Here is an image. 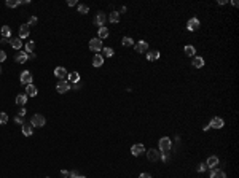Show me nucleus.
<instances>
[{"instance_id": "obj_1", "label": "nucleus", "mask_w": 239, "mask_h": 178, "mask_svg": "<svg viewBox=\"0 0 239 178\" xmlns=\"http://www.w3.org/2000/svg\"><path fill=\"white\" fill-rule=\"evenodd\" d=\"M45 123H47V119H45V116L43 115H34L32 118H30V124H32V127H43L45 126Z\"/></svg>"}, {"instance_id": "obj_2", "label": "nucleus", "mask_w": 239, "mask_h": 178, "mask_svg": "<svg viewBox=\"0 0 239 178\" xmlns=\"http://www.w3.org/2000/svg\"><path fill=\"white\" fill-rule=\"evenodd\" d=\"M160 151L161 153H168L169 149H171V146H172V142H171V138L169 137H163V138H160Z\"/></svg>"}, {"instance_id": "obj_3", "label": "nucleus", "mask_w": 239, "mask_h": 178, "mask_svg": "<svg viewBox=\"0 0 239 178\" xmlns=\"http://www.w3.org/2000/svg\"><path fill=\"white\" fill-rule=\"evenodd\" d=\"M54 77L59 78L61 81H66L69 78V73H67V70L64 67H56V69H54Z\"/></svg>"}, {"instance_id": "obj_4", "label": "nucleus", "mask_w": 239, "mask_h": 178, "mask_svg": "<svg viewBox=\"0 0 239 178\" xmlns=\"http://www.w3.org/2000/svg\"><path fill=\"white\" fill-rule=\"evenodd\" d=\"M89 49L91 51H102V40H99V38H93V40H89Z\"/></svg>"}, {"instance_id": "obj_5", "label": "nucleus", "mask_w": 239, "mask_h": 178, "mask_svg": "<svg viewBox=\"0 0 239 178\" xmlns=\"http://www.w3.org/2000/svg\"><path fill=\"white\" fill-rule=\"evenodd\" d=\"M187 29H188L190 32H195V30L199 29V19H198V18H191V19H188Z\"/></svg>"}, {"instance_id": "obj_6", "label": "nucleus", "mask_w": 239, "mask_h": 178, "mask_svg": "<svg viewBox=\"0 0 239 178\" xmlns=\"http://www.w3.org/2000/svg\"><path fill=\"white\" fill-rule=\"evenodd\" d=\"M19 80H21V83H22V84H32V80H34V77H32V73H30L29 70H24V72L21 73Z\"/></svg>"}, {"instance_id": "obj_7", "label": "nucleus", "mask_w": 239, "mask_h": 178, "mask_svg": "<svg viewBox=\"0 0 239 178\" xmlns=\"http://www.w3.org/2000/svg\"><path fill=\"white\" fill-rule=\"evenodd\" d=\"M160 156H161V153L158 151V149H155V148H152V149L147 151V157H148V161H152V162H156L160 159Z\"/></svg>"}, {"instance_id": "obj_8", "label": "nucleus", "mask_w": 239, "mask_h": 178, "mask_svg": "<svg viewBox=\"0 0 239 178\" xmlns=\"http://www.w3.org/2000/svg\"><path fill=\"white\" fill-rule=\"evenodd\" d=\"M131 153H132V156H140V154L145 153V146H144L142 143H136V145H132V148H131Z\"/></svg>"}, {"instance_id": "obj_9", "label": "nucleus", "mask_w": 239, "mask_h": 178, "mask_svg": "<svg viewBox=\"0 0 239 178\" xmlns=\"http://www.w3.org/2000/svg\"><path fill=\"white\" fill-rule=\"evenodd\" d=\"M210 127H214V129H222L225 126V121L222 118H212L210 119V123H209Z\"/></svg>"}, {"instance_id": "obj_10", "label": "nucleus", "mask_w": 239, "mask_h": 178, "mask_svg": "<svg viewBox=\"0 0 239 178\" xmlns=\"http://www.w3.org/2000/svg\"><path fill=\"white\" fill-rule=\"evenodd\" d=\"M69 89H70V86H69V83H67V81H59V83H58V86H56V91L59 92V94H66Z\"/></svg>"}, {"instance_id": "obj_11", "label": "nucleus", "mask_w": 239, "mask_h": 178, "mask_svg": "<svg viewBox=\"0 0 239 178\" xmlns=\"http://www.w3.org/2000/svg\"><path fill=\"white\" fill-rule=\"evenodd\" d=\"M206 165H207V168H212V170H214V168H217V165H218V157H217V156H209Z\"/></svg>"}, {"instance_id": "obj_12", "label": "nucleus", "mask_w": 239, "mask_h": 178, "mask_svg": "<svg viewBox=\"0 0 239 178\" xmlns=\"http://www.w3.org/2000/svg\"><path fill=\"white\" fill-rule=\"evenodd\" d=\"M29 32H30L29 26H27V24H22V26L19 27V38H21V40H22V38H27V37H29Z\"/></svg>"}, {"instance_id": "obj_13", "label": "nucleus", "mask_w": 239, "mask_h": 178, "mask_svg": "<svg viewBox=\"0 0 239 178\" xmlns=\"http://www.w3.org/2000/svg\"><path fill=\"white\" fill-rule=\"evenodd\" d=\"M191 65L195 69H201V67H204V57H199V56H196V57H193L191 61Z\"/></svg>"}, {"instance_id": "obj_14", "label": "nucleus", "mask_w": 239, "mask_h": 178, "mask_svg": "<svg viewBox=\"0 0 239 178\" xmlns=\"http://www.w3.org/2000/svg\"><path fill=\"white\" fill-rule=\"evenodd\" d=\"M134 49L137 51V53H145L147 49H148V43H147V42H139V43H137L136 46H134Z\"/></svg>"}, {"instance_id": "obj_15", "label": "nucleus", "mask_w": 239, "mask_h": 178, "mask_svg": "<svg viewBox=\"0 0 239 178\" xmlns=\"http://www.w3.org/2000/svg\"><path fill=\"white\" fill-rule=\"evenodd\" d=\"M27 59H29V54H26V53H18V54L14 56V61H16L18 64H26Z\"/></svg>"}, {"instance_id": "obj_16", "label": "nucleus", "mask_w": 239, "mask_h": 178, "mask_svg": "<svg viewBox=\"0 0 239 178\" xmlns=\"http://www.w3.org/2000/svg\"><path fill=\"white\" fill-rule=\"evenodd\" d=\"M94 22H96L97 26H100V27H104V24H105V14H104L102 11H99V13L96 14V18H94Z\"/></svg>"}, {"instance_id": "obj_17", "label": "nucleus", "mask_w": 239, "mask_h": 178, "mask_svg": "<svg viewBox=\"0 0 239 178\" xmlns=\"http://www.w3.org/2000/svg\"><path fill=\"white\" fill-rule=\"evenodd\" d=\"M37 88L34 86V84H27V88H26V96H29V97H35L37 96Z\"/></svg>"}, {"instance_id": "obj_18", "label": "nucleus", "mask_w": 239, "mask_h": 178, "mask_svg": "<svg viewBox=\"0 0 239 178\" xmlns=\"http://www.w3.org/2000/svg\"><path fill=\"white\" fill-rule=\"evenodd\" d=\"M10 45L14 49H21L22 48V40L21 38H10Z\"/></svg>"}, {"instance_id": "obj_19", "label": "nucleus", "mask_w": 239, "mask_h": 178, "mask_svg": "<svg viewBox=\"0 0 239 178\" xmlns=\"http://www.w3.org/2000/svg\"><path fill=\"white\" fill-rule=\"evenodd\" d=\"M147 59H148L150 62L160 59V51H148V53H147Z\"/></svg>"}, {"instance_id": "obj_20", "label": "nucleus", "mask_w": 239, "mask_h": 178, "mask_svg": "<svg viewBox=\"0 0 239 178\" xmlns=\"http://www.w3.org/2000/svg\"><path fill=\"white\" fill-rule=\"evenodd\" d=\"M102 64H104V57L100 54H96L93 57V65H94V67H100Z\"/></svg>"}, {"instance_id": "obj_21", "label": "nucleus", "mask_w": 239, "mask_h": 178, "mask_svg": "<svg viewBox=\"0 0 239 178\" xmlns=\"http://www.w3.org/2000/svg\"><path fill=\"white\" fill-rule=\"evenodd\" d=\"M210 178H226V173L223 170H217V168H214L212 173H210Z\"/></svg>"}, {"instance_id": "obj_22", "label": "nucleus", "mask_w": 239, "mask_h": 178, "mask_svg": "<svg viewBox=\"0 0 239 178\" xmlns=\"http://www.w3.org/2000/svg\"><path fill=\"white\" fill-rule=\"evenodd\" d=\"M69 81H72V83H80V73L78 72H72V73H69V78H67Z\"/></svg>"}, {"instance_id": "obj_23", "label": "nucleus", "mask_w": 239, "mask_h": 178, "mask_svg": "<svg viewBox=\"0 0 239 178\" xmlns=\"http://www.w3.org/2000/svg\"><path fill=\"white\" fill-rule=\"evenodd\" d=\"M26 102H27V96L26 94H18L16 96V104L22 107V105H26Z\"/></svg>"}, {"instance_id": "obj_24", "label": "nucleus", "mask_w": 239, "mask_h": 178, "mask_svg": "<svg viewBox=\"0 0 239 178\" xmlns=\"http://www.w3.org/2000/svg\"><path fill=\"white\" fill-rule=\"evenodd\" d=\"M97 35H99V40L100 38H107V37H108V29H107V27H99V32H97Z\"/></svg>"}, {"instance_id": "obj_25", "label": "nucleus", "mask_w": 239, "mask_h": 178, "mask_svg": "<svg viewBox=\"0 0 239 178\" xmlns=\"http://www.w3.org/2000/svg\"><path fill=\"white\" fill-rule=\"evenodd\" d=\"M22 134L24 135H32V124H27V123H24L22 124Z\"/></svg>"}, {"instance_id": "obj_26", "label": "nucleus", "mask_w": 239, "mask_h": 178, "mask_svg": "<svg viewBox=\"0 0 239 178\" xmlns=\"http://www.w3.org/2000/svg\"><path fill=\"white\" fill-rule=\"evenodd\" d=\"M10 35H11L10 26H3L2 27V37H3V38H10Z\"/></svg>"}, {"instance_id": "obj_27", "label": "nucleus", "mask_w": 239, "mask_h": 178, "mask_svg": "<svg viewBox=\"0 0 239 178\" xmlns=\"http://www.w3.org/2000/svg\"><path fill=\"white\" fill-rule=\"evenodd\" d=\"M183 51H185V54H187V56H190V57H191V56H195V53H196L195 46H191V45H187Z\"/></svg>"}, {"instance_id": "obj_28", "label": "nucleus", "mask_w": 239, "mask_h": 178, "mask_svg": "<svg viewBox=\"0 0 239 178\" xmlns=\"http://www.w3.org/2000/svg\"><path fill=\"white\" fill-rule=\"evenodd\" d=\"M108 19H110V22L116 24V22L120 21V13H118V11H112V13H110V18H108Z\"/></svg>"}, {"instance_id": "obj_29", "label": "nucleus", "mask_w": 239, "mask_h": 178, "mask_svg": "<svg viewBox=\"0 0 239 178\" xmlns=\"http://www.w3.org/2000/svg\"><path fill=\"white\" fill-rule=\"evenodd\" d=\"M104 56H105V57H112V56H113V49L108 48V46H107V48H102V57H104Z\"/></svg>"}, {"instance_id": "obj_30", "label": "nucleus", "mask_w": 239, "mask_h": 178, "mask_svg": "<svg viewBox=\"0 0 239 178\" xmlns=\"http://www.w3.org/2000/svg\"><path fill=\"white\" fill-rule=\"evenodd\" d=\"M34 49H35V43H34V42H29V43H26V54H27V53L30 54V53H32Z\"/></svg>"}, {"instance_id": "obj_31", "label": "nucleus", "mask_w": 239, "mask_h": 178, "mask_svg": "<svg viewBox=\"0 0 239 178\" xmlns=\"http://www.w3.org/2000/svg\"><path fill=\"white\" fill-rule=\"evenodd\" d=\"M121 43H123V46H132L134 45V40L131 38V37H124Z\"/></svg>"}, {"instance_id": "obj_32", "label": "nucleus", "mask_w": 239, "mask_h": 178, "mask_svg": "<svg viewBox=\"0 0 239 178\" xmlns=\"http://www.w3.org/2000/svg\"><path fill=\"white\" fill-rule=\"evenodd\" d=\"M19 3H22V0H19V2H14V0H6V6L8 8H16Z\"/></svg>"}, {"instance_id": "obj_33", "label": "nucleus", "mask_w": 239, "mask_h": 178, "mask_svg": "<svg viewBox=\"0 0 239 178\" xmlns=\"http://www.w3.org/2000/svg\"><path fill=\"white\" fill-rule=\"evenodd\" d=\"M78 13H81V14H86V13H89V8L86 6V5H78Z\"/></svg>"}, {"instance_id": "obj_34", "label": "nucleus", "mask_w": 239, "mask_h": 178, "mask_svg": "<svg viewBox=\"0 0 239 178\" xmlns=\"http://www.w3.org/2000/svg\"><path fill=\"white\" fill-rule=\"evenodd\" d=\"M6 123H8V115L2 111L0 113V124H6Z\"/></svg>"}, {"instance_id": "obj_35", "label": "nucleus", "mask_w": 239, "mask_h": 178, "mask_svg": "<svg viewBox=\"0 0 239 178\" xmlns=\"http://www.w3.org/2000/svg\"><path fill=\"white\" fill-rule=\"evenodd\" d=\"M37 22H38V19H37V18H35V16H30V19H29V22H27V26H29V27H30V26H35Z\"/></svg>"}, {"instance_id": "obj_36", "label": "nucleus", "mask_w": 239, "mask_h": 178, "mask_svg": "<svg viewBox=\"0 0 239 178\" xmlns=\"http://www.w3.org/2000/svg\"><path fill=\"white\" fill-rule=\"evenodd\" d=\"M196 170H198V172H206V170H207V165L203 162V164H199V165H198Z\"/></svg>"}, {"instance_id": "obj_37", "label": "nucleus", "mask_w": 239, "mask_h": 178, "mask_svg": "<svg viewBox=\"0 0 239 178\" xmlns=\"http://www.w3.org/2000/svg\"><path fill=\"white\" fill-rule=\"evenodd\" d=\"M14 123H16V124H24V118L18 115V116L14 118Z\"/></svg>"}, {"instance_id": "obj_38", "label": "nucleus", "mask_w": 239, "mask_h": 178, "mask_svg": "<svg viewBox=\"0 0 239 178\" xmlns=\"http://www.w3.org/2000/svg\"><path fill=\"white\" fill-rule=\"evenodd\" d=\"M5 59H6V54H5V51H2V49H0V64H2Z\"/></svg>"}, {"instance_id": "obj_39", "label": "nucleus", "mask_w": 239, "mask_h": 178, "mask_svg": "<svg viewBox=\"0 0 239 178\" xmlns=\"http://www.w3.org/2000/svg\"><path fill=\"white\" fill-rule=\"evenodd\" d=\"M69 176H70V178H77V176H78V172H77V170H72V172H69Z\"/></svg>"}, {"instance_id": "obj_40", "label": "nucleus", "mask_w": 239, "mask_h": 178, "mask_svg": "<svg viewBox=\"0 0 239 178\" xmlns=\"http://www.w3.org/2000/svg\"><path fill=\"white\" fill-rule=\"evenodd\" d=\"M139 178H152V175H150V173H147V172H144V173L139 175Z\"/></svg>"}, {"instance_id": "obj_41", "label": "nucleus", "mask_w": 239, "mask_h": 178, "mask_svg": "<svg viewBox=\"0 0 239 178\" xmlns=\"http://www.w3.org/2000/svg\"><path fill=\"white\" fill-rule=\"evenodd\" d=\"M80 88H81V84H80V83H73V88H72V89H75V91H78Z\"/></svg>"}, {"instance_id": "obj_42", "label": "nucleus", "mask_w": 239, "mask_h": 178, "mask_svg": "<svg viewBox=\"0 0 239 178\" xmlns=\"http://www.w3.org/2000/svg\"><path fill=\"white\" fill-rule=\"evenodd\" d=\"M19 116H22V118L26 116V108H21L19 110Z\"/></svg>"}, {"instance_id": "obj_43", "label": "nucleus", "mask_w": 239, "mask_h": 178, "mask_svg": "<svg viewBox=\"0 0 239 178\" xmlns=\"http://www.w3.org/2000/svg\"><path fill=\"white\" fill-rule=\"evenodd\" d=\"M75 3H77V2H75V0H69V2H67V5H69V6H73V5H75Z\"/></svg>"}, {"instance_id": "obj_44", "label": "nucleus", "mask_w": 239, "mask_h": 178, "mask_svg": "<svg viewBox=\"0 0 239 178\" xmlns=\"http://www.w3.org/2000/svg\"><path fill=\"white\" fill-rule=\"evenodd\" d=\"M61 173H62V176H69V172L67 170H61Z\"/></svg>"}, {"instance_id": "obj_45", "label": "nucleus", "mask_w": 239, "mask_h": 178, "mask_svg": "<svg viewBox=\"0 0 239 178\" xmlns=\"http://www.w3.org/2000/svg\"><path fill=\"white\" fill-rule=\"evenodd\" d=\"M0 42H2V43H10V40H8V38H2Z\"/></svg>"}, {"instance_id": "obj_46", "label": "nucleus", "mask_w": 239, "mask_h": 178, "mask_svg": "<svg viewBox=\"0 0 239 178\" xmlns=\"http://www.w3.org/2000/svg\"><path fill=\"white\" fill-rule=\"evenodd\" d=\"M209 129H210V126H209V124H206V126L203 127V130H209Z\"/></svg>"}, {"instance_id": "obj_47", "label": "nucleus", "mask_w": 239, "mask_h": 178, "mask_svg": "<svg viewBox=\"0 0 239 178\" xmlns=\"http://www.w3.org/2000/svg\"><path fill=\"white\" fill-rule=\"evenodd\" d=\"M77 178H86V176H83V175H78Z\"/></svg>"}, {"instance_id": "obj_48", "label": "nucleus", "mask_w": 239, "mask_h": 178, "mask_svg": "<svg viewBox=\"0 0 239 178\" xmlns=\"http://www.w3.org/2000/svg\"><path fill=\"white\" fill-rule=\"evenodd\" d=\"M0 73H2V67H0Z\"/></svg>"}]
</instances>
